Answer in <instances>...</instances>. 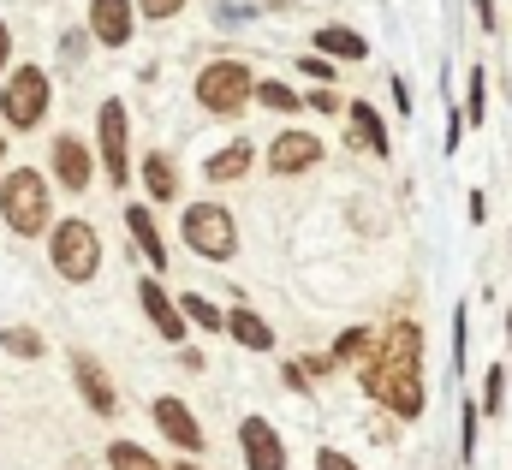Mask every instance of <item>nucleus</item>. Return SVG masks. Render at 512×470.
Returning <instances> with one entry per match:
<instances>
[{
  "mask_svg": "<svg viewBox=\"0 0 512 470\" xmlns=\"http://www.w3.org/2000/svg\"><path fill=\"white\" fill-rule=\"evenodd\" d=\"M501 399H507V369L495 363V369H489V393H483V411H501Z\"/></svg>",
  "mask_w": 512,
  "mask_h": 470,
  "instance_id": "obj_28",
  "label": "nucleus"
},
{
  "mask_svg": "<svg viewBox=\"0 0 512 470\" xmlns=\"http://www.w3.org/2000/svg\"><path fill=\"white\" fill-rule=\"evenodd\" d=\"M507 340H512V316H507Z\"/></svg>",
  "mask_w": 512,
  "mask_h": 470,
  "instance_id": "obj_36",
  "label": "nucleus"
},
{
  "mask_svg": "<svg viewBox=\"0 0 512 470\" xmlns=\"http://www.w3.org/2000/svg\"><path fill=\"white\" fill-rule=\"evenodd\" d=\"M42 114H48V78H42V66H18L12 84L0 90V119L30 131V125H42Z\"/></svg>",
  "mask_w": 512,
  "mask_h": 470,
  "instance_id": "obj_6",
  "label": "nucleus"
},
{
  "mask_svg": "<svg viewBox=\"0 0 512 470\" xmlns=\"http://www.w3.org/2000/svg\"><path fill=\"white\" fill-rule=\"evenodd\" d=\"M173 470H197V465H173Z\"/></svg>",
  "mask_w": 512,
  "mask_h": 470,
  "instance_id": "obj_37",
  "label": "nucleus"
},
{
  "mask_svg": "<svg viewBox=\"0 0 512 470\" xmlns=\"http://www.w3.org/2000/svg\"><path fill=\"white\" fill-rule=\"evenodd\" d=\"M0 215L18 238L48 233V185H42V173H30V167L6 173L0 179Z\"/></svg>",
  "mask_w": 512,
  "mask_h": 470,
  "instance_id": "obj_2",
  "label": "nucleus"
},
{
  "mask_svg": "<svg viewBox=\"0 0 512 470\" xmlns=\"http://www.w3.org/2000/svg\"><path fill=\"white\" fill-rule=\"evenodd\" d=\"M256 96V78L245 60H215V66H203L197 72V102L209 108V114H245V102Z\"/></svg>",
  "mask_w": 512,
  "mask_h": 470,
  "instance_id": "obj_3",
  "label": "nucleus"
},
{
  "mask_svg": "<svg viewBox=\"0 0 512 470\" xmlns=\"http://www.w3.org/2000/svg\"><path fill=\"white\" fill-rule=\"evenodd\" d=\"M471 125H483V72H471Z\"/></svg>",
  "mask_w": 512,
  "mask_h": 470,
  "instance_id": "obj_31",
  "label": "nucleus"
},
{
  "mask_svg": "<svg viewBox=\"0 0 512 470\" xmlns=\"http://www.w3.org/2000/svg\"><path fill=\"white\" fill-rule=\"evenodd\" d=\"M72 375H78V393L90 399V411H96V417H114V411H120V393H114V381L102 375V363H96L90 352H72Z\"/></svg>",
  "mask_w": 512,
  "mask_h": 470,
  "instance_id": "obj_10",
  "label": "nucleus"
},
{
  "mask_svg": "<svg viewBox=\"0 0 512 470\" xmlns=\"http://www.w3.org/2000/svg\"><path fill=\"white\" fill-rule=\"evenodd\" d=\"M203 173H209V185H233V179H245V173H251V143H245V137H233L221 155H209V167H203Z\"/></svg>",
  "mask_w": 512,
  "mask_h": 470,
  "instance_id": "obj_16",
  "label": "nucleus"
},
{
  "mask_svg": "<svg viewBox=\"0 0 512 470\" xmlns=\"http://www.w3.org/2000/svg\"><path fill=\"white\" fill-rule=\"evenodd\" d=\"M96 131H102V167H108V179H114V185H126V179H131V161H126V108H120V102H102Z\"/></svg>",
  "mask_w": 512,
  "mask_h": 470,
  "instance_id": "obj_7",
  "label": "nucleus"
},
{
  "mask_svg": "<svg viewBox=\"0 0 512 470\" xmlns=\"http://www.w3.org/2000/svg\"><path fill=\"white\" fill-rule=\"evenodd\" d=\"M239 447H245V465L251 470H286V441L274 435L268 417H245L239 423Z\"/></svg>",
  "mask_w": 512,
  "mask_h": 470,
  "instance_id": "obj_8",
  "label": "nucleus"
},
{
  "mask_svg": "<svg viewBox=\"0 0 512 470\" xmlns=\"http://www.w3.org/2000/svg\"><path fill=\"white\" fill-rule=\"evenodd\" d=\"M0 346H6L12 357H42V334H36V328H6Z\"/></svg>",
  "mask_w": 512,
  "mask_h": 470,
  "instance_id": "obj_23",
  "label": "nucleus"
},
{
  "mask_svg": "<svg viewBox=\"0 0 512 470\" xmlns=\"http://www.w3.org/2000/svg\"><path fill=\"white\" fill-rule=\"evenodd\" d=\"M370 340H376L370 328H352V334H340V346L328 352V363H352V357H364V352H370Z\"/></svg>",
  "mask_w": 512,
  "mask_h": 470,
  "instance_id": "obj_25",
  "label": "nucleus"
},
{
  "mask_svg": "<svg viewBox=\"0 0 512 470\" xmlns=\"http://www.w3.org/2000/svg\"><path fill=\"white\" fill-rule=\"evenodd\" d=\"M364 393L387 405L393 417H423L429 387H423V334L417 322H393L382 334L376 357L364 363Z\"/></svg>",
  "mask_w": 512,
  "mask_h": 470,
  "instance_id": "obj_1",
  "label": "nucleus"
},
{
  "mask_svg": "<svg viewBox=\"0 0 512 470\" xmlns=\"http://www.w3.org/2000/svg\"><path fill=\"white\" fill-rule=\"evenodd\" d=\"M310 108H322V114H334V108H340V96H334V90L322 84V90H310Z\"/></svg>",
  "mask_w": 512,
  "mask_h": 470,
  "instance_id": "obj_32",
  "label": "nucleus"
},
{
  "mask_svg": "<svg viewBox=\"0 0 512 470\" xmlns=\"http://www.w3.org/2000/svg\"><path fill=\"white\" fill-rule=\"evenodd\" d=\"M465 334H471V304H459V316H453V363L465 369Z\"/></svg>",
  "mask_w": 512,
  "mask_h": 470,
  "instance_id": "obj_26",
  "label": "nucleus"
},
{
  "mask_svg": "<svg viewBox=\"0 0 512 470\" xmlns=\"http://www.w3.org/2000/svg\"><path fill=\"white\" fill-rule=\"evenodd\" d=\"M346 114H352V137H358L364 149H376V155H387V125H382V114H376L370 102H352Z\"/></svg>",
  "mask_w": 512,
  "mask_h": 470,
  "instance_id": "obj_19",
  "label": "nucleus"
},
{
  "mask_svg": "<svg viewBox=\"0 0 512 470\" xmlns=\"http://www.w3.org/2000/svg\"><path fill=\"white\" fill-rule=\"evenodd\" d=\"M179 227H185V244H191L197 256H209V262H227V256L239 250V227H233V215H227L221 203H191Z\"/></svg>",
  "mask_w": 512,
  "mask_h": 470,
  "instance_id": "obj_5",
  "label": "nucleus"
},
{
  "mask_svg": "<svg viewBox=\"0 0 512 470\" xmlns=\"http://www.w3.org/2000/svg\"><path fill=\"white\" fill-rule=\"evenodd\" d=\"M179 6H185V0H137V12H143V18H173Z\"/></svg>",
  "mask_w": 512,
  "mask_h": 470,
  "instance_id": "obj_29",
  "label": "nucleus"
},
{
  "mask_svg": "<svg viewBox=\"0 0 512 470\" xmlns=\"http://www.w3.org/2000/svg\"><path fill=\"white\" fill-rule=\"evenodd\" d=\"M477 6V18H483V30H495V0H471Z\"/></svg>",
  "mask_w": 512,
  "mask_h": 470,
  "instance_id": "obj_33",
  "label": "nucleus"
},
{
  "mask_svg": "<svg viewBox=\"0 0 512 470\" xmlns=\"http://www.w3.org/2000/svg\"><path fill=\"white\" fill-rule=\"evenodd\" d=\"M227 334H233L239 346H251V352H268V346H274V328H268L256 310H227Z\"/></svg>",
  "mask_w": 512,
  "mask_h": 470,
  "instance_id": "obj_18",
  "label": "nucleus"
},
{
  "mask_svg": "<svg viewBox=\"0 0 512 470\" xmlns=\"http://www.w3.org/2000/svg\"><path fill=\"white\" fill-rule=\"evenodd\" d=\"M179 316H191L197 328H209V334H227V316L209 304V298H197V292H185V304H179Z\"/></svg>",
  "mask_w": 512,
  "mask_h": 470,
  "instance_id": "obj_21",
  "label": "nucleus"
},
{
  "mask_svg": "<svg viewBox=\"0 0 512 470\" xmlns=\"http://www.w3.org/2000/svg\"><path fill=\"white\" fill-rule=\"evenodd\" d=\"M131 18H137L131 0H90V36L108 42V48H126L131 42Z\"/></svg>",
  "mask_w": 512,
  "mask_h": 470,
  "instance_id": "obj_12",
  "label": "nucleus"
},
{
  "mask_svg": "<svg viewBox=\"0 0 512 470\" xmlns=\"http://www.w3.org/2000/svg\"><path fill=\"white\" fill-rule=\"evenodd\" d=\"M6 54H12V36H6V24H0V72H6Z\"/></svg>",
  "mask_w": 512,
  "mask_h": 470,
  "instance_id": "obj_34",
  "label": "nucleus"
},
{
  "mask_svg": "<svg viewBox=\"0 0 512 470\" xmlns=\"http://www.w3.org/2000/svg\"><path fill=\"white\" fill-rule=\"evenodd\" d=\"M137 304L149 310V322H155V334H161V340L185 346V316H179V304L161 292V280H137Z\"/></svg>",
  "mask_w": 512,
  "mask_h": 470,
  "instance_id": "obj_11",
  "label": "nucleus"
},
{
  "mask_svg": "<svg viewBox=\"0 0 512 470\" xmlns=\"http://www.w3.org/2000/svg\"><path fill=\"white\" fill-rule=\"evenodd\" d=\"M298 72H304V78H322V84L334 90V60H322V54H304V60H298Z\"/></svg>",
  "mask_w": 512,
  "mask_h": 470,
  "instance_id": "obj_27",
  "label": "nucleus"
},
{
  "mask_svg": "<svg viewBox=\"0 0 512 470\" xmlns=\"http://www.w3.org/2000/svg\"><path fill=\"white\" fill-rule=\"evenodd\" d=\"M108 465L114 470H167L161 459H149L137 441H114V447H108Z\"/></svg>",
  "mask_w": 512,
  "mask_h": 470,
  "instance_id": "obj_22",
  "label": "nucleus"
},
{
  "mask_svg": "<svg viewBox=\"0 0 512 470\" xmlns=\"http://www.w3.org/2000/svg\"><path fill=\"white\" fill-rule=\"evenodd\" d=\"M256 102L274 114H298V90H286V84H256Z\"/></svg>",
  "mask_w": 512,
  "mask_h": 470,
  "instance_id": "obj_24",
  "label": "nucleus"
},
{
  "mask_svg": "<svg viewBox=\"0 0 512 470\" xmlns=\"http://www.w3.org/2000/svg\"><path fill=\"white\" fill-rule=\"evenodd\" d=\"M155 423H161V435H167L179 453H203V429H197V417L185 411V399H155Z\"/></svg>",
  "mask_w": 512,
  "mask_h": 470,
  "instance_id": "obj_13",
  "label": "nucleus"
},
{
  "mask_svg": "<svg viewBox=\"0 0 512 470\" xmlns=\"http://www.w3.org/2000/svg\"><path fill=\"white\" fill-rule=\"evenodd\" d=\"M90 149L78 143V137H54V179L66 185V191H84L90 185Z\"/></svg>",
  "mask_w": 512,
  "mask_h": 470,
  "instance_id": "obj_14",
  "label": "nucleus"
},
{
  "mask_svg": "<svg viewBox=\"0 0 512 470\" xmlns=\"http://www.w3.org/2000/svg\"><path fill=\"white\" fill-rule=\"evenodd\" d=\"M316 470H358V465H352L346 453H334V447H322V453H316Z\"/></svg>",
  "mask_w": 512,
  "mask_h": 470,
  "instance_id": "obj_30",
  "label": "nucleus"
},
{
  "mask_svg": "<svg viewBox=\"0 0 512 470\" xmlns=\"http://www.w3.org/2000/svg\"><path fill=\"white\" fill-rule=\"evenodd\" d=\"M0 161H6V131H0Z\"/></svg>",
  "mask_w": 512,
  "mask_h": 470,
  "instance_id": "obj_35",
  "label": "nucleus"
},
{
  "mask_svg": "<svg viewBox=\"0 0 512 470\" xmlns=\"http://www.w3.org/2000/svg\"><path fill=\"white\" fill-rule=\"evenodd\" d=\"M48 256H54V268L66 274V280H90L96 268H102V238L90 221H60L54 233H48Z\"/></svg>",
  "mask_w": 512,
  "mask_h": 470,
  "instance_id": "obj_4",
  "label": "nucleus"
},
{
  "mask_svg": "<svg viewBox=\"0 0 512 470\" xmlns=\"http://www.w3.org/2000/svg\"><path fill=\"white\" fill-rule=\"evenodd\" d=\"M143 185H149V197H155V203H167V197L179 191L173 161H167V155H143Z\"/></svg>",
  "mask_w": 512,
  "mask_h": 470,
  "instance_id": "obj_20",
  "label": "nucleus"
},
{
  "mask_svg": "<svg viewBox=\"0 0 512 470\" xmlns=\"http://www.w3.org/2000/svg\"><path fill=\"white\" fill-rule=\"evenodd\" d=\"M316 54H322V60H364L370 42H364L358 30H346V24H322V30H316Z\"/></svg>",
  "mask_w": 512,
  "mask_h": 470,
  "instance_id": "obj_15",
  "label": "nucleus"
},
{
  "mask_svg": "<svg viewBox=\"0 0 512 470\" xmlns=\"http://www.w3.org/2000/svg\"><path fill=\"white\" fill-rule=\"evenodd\" d=\"M316 161H322V137H310V131H280L274 149H268L274 179H292V173H304V167H316Z\"/></svg>",
  "mask_w": 512,
  "mask_h": 470,
  "instance_id": "obj_9",
  "label": "nucleus"
},
{
  "mask_svg": "<svg viewBox=\"0 0 512 470\" xmlns=\"http://www.w3.org/2000/svg\"><path fill=\"white\" fill-rule=\"evenodd\" d=\"M126 227H131V244L149 256V268H167V244H161V233H155V215L131 203V209H126Z\"/></svg>",
  "mask_w": 512,
  "mask_h": 470,
  "instance_id": "obj_17",
  "label": "nucleus"
}]
</instances>
